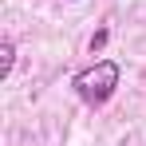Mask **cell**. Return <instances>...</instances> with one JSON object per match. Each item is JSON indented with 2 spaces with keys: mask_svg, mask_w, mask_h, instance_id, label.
<instances>
[{
  "mask_svg": "<svg viewBox=\"0 0 146 146\" xmlns=\"http://www.w3.org/2000/svg\"><path fill=\"white\" fill-rule=\"evenodd\" d=\"M119 63L115 59H95L91 67H83V71H75L71 79V87H75V95L83 99L87 107H103L107 99L115 95V87H119Z\"/></svg>",
  "mask_w": 146,
  "mask_h": 146,
  "instance_id": "obj_1",
  "label": "cell"
},
{
  "mask_svg": "<svg viewBox=\"0 0 146 146\" xmlns=\"http://www.w3.org/2000/svg\"><path fill=\"white\" fill-rule=\"evenodd\" d=\"M12 63H16V44H12V36H4L0 40V79L12 75Z\"/></svg>",
  "mask_w": 146,
  "mask_h": 146,
  "instance_id": "obj_2",
  "label": "cell"
}]
</instances>
